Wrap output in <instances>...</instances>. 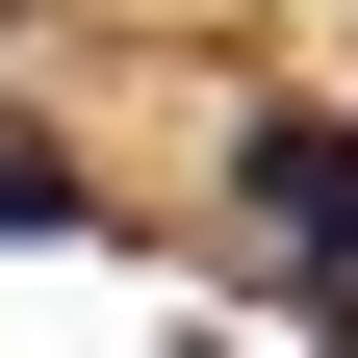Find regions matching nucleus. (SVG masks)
<instances>
[{"label":"nucleus","instance_id":"1","mask_svg":"<svg viewBox=\"0 0 358 358\" xmlns=\"http://www.w3.org/2000/svg\"><path fill=\"white\" fill-rule=\"evenodd\" d=\"M231 256H256V282L358 256V128H333V103H256V128H231Z\"/></svg>","mask_w":358,"mask_h":358},{"label":"nucleus","instance_id":"2","mask_svg":"<svg viewBox=\"0 0 358 358\" xmlns=\"http://www.w3.org/2000/svg\"><path fill=\"white\" fill-rule=\"evenodd\" d=\"M77 231H103V154L52 103H0V256H77Z\"/></svg>","mask_w":358,"mask_h":358},{"label":"nucleus","instance_id":"3","mask_svg":"<svg viewBox=\"0 0 358 358\" xmlns=\"http://www.w3.org/2000/svg\"><path fill=\"white\" fill-rule=\"evenodd\" d=\"M0 26H26V0H0Z\"/></svg>","mask_w":358,"mask_h":358}]
</instances>
